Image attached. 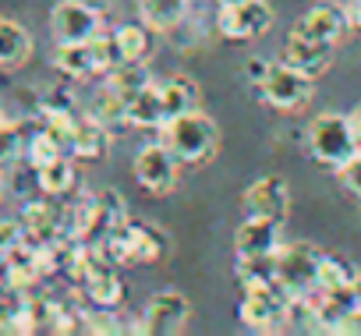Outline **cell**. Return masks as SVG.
I'll use <instances>...</instances> for the list:
<instances>
[{
  "label": "cell",
  "instance_id": "6da1fadb",
  "mask_svg": "<svg viewBox=\"0 0 361 336\" xmlns=\"http://www.w3.org/2000/svg\"><path fill=\"white\" fill-rule=\"evenodd\" d=\"M163 142L166 149L177 156L180 166H202L216 156L220 145V127L209 113H202L199 106L188 113H177L163 124Z\"/></svg>",
  "mask_w": 361,
  "mask_h": 336
},
{
  "label": "cell",
  "instance_id": "7a4b0ae2",
  "mask_svg": "<svg viewBox=\"0 0 361 336\" xmlns=\"http://www.w3.org/2000/svg\"><path fill=\"white\" fill-rule=\"evenodd\" d=\"M238 315L252 332H280L294 318V301L276 280L273 283H252L241 294Z\"/></svg>",
  "mask_w": 361,
  "mask_h": 336
},
{
  "label": "cell",
  "instance_id": "3957f363",
  "mask_svg": "<svg viewBox=\"0 0 361 336\" xmlns=\"http://www.w3.org/2000/svg\"><path fill=\"white\" fill-rule=\"evenodd\" d=\"M357 149H361V142H357L354 124H350L347 113H319V117H312V124H308V152H312L315 163L340 170Z\"/></svg>",
  "mask_w": 361,
  "mask_h": 336
},
{
  "label": "cell",
  "instance_id": "277c9868",
  "mask_svg": "<svg viewBox=\"0 0 361 336\" xmlns=\"http://www.w3.org/2000/svg\"><path fill=\"white\" fill-rule=\"evenodd\" d=\"M319 266L322 251L308 241L280 244L276 251V283L290 294V301H308L319 290Z\"/></svg>",
  "mask_w": 361,
  "mask_h": 336
},
{
  "label": "cell",
  "instance_id": "5b68a950",
  "mask_svg": "<svg viewBox=\"0 0 361 336\" xmlns=\"http://www.w3.org/2000/svg\"><path fill=\"white\" fill-rule=\"evenodd\" d=\"M192 318V304L180 290H159L149 297L142 318L135 322V332H145V336H173L188 325Z\"/></svg>",
  "mask_w": 361,
  "mask_h": 336
},
{
  "label": "cell",
  "instance_id": "8992f818",
  "mask_svg": "<svg viewBox=\"0 0 361 336\" xmlns=\"http://www.w3.org/2000/svg\"><path fill=\"white\" fill-rule=\"evenodd\" d=\"M216 29L224 32V39H259L273 29V8L266 0H238V4H224Z\"/></svg>",
  "mask_w": 361,
  "mask_h": 336
},
{
  "label": "cell",
  "instance_id": "52a82bcc",
  "mask_svg": "<svg viewBox=\"0 0 361 336\" xmlns=\"http://www.w3.org/2000/svg\"><path fill=\"white\" fill-rule=\"evenodd\" d=\"M259 92H262V99H266L269 106H276V110H298V106H305V103L312 99L315 85H312L308 75H301V71H294L290 64L276 61V64L269 68V75L262 78Z\"/></svg>",
  "mask_w": 361,
  "mask_h": 336
},
{
  "label": "cell",
  "instance_id": "ba28073f",
  "mask_svg": "<svg viewBox=\"0 0 361 336\" xmlns=\"http://www.w3.org/2000/svg\"><path fill=\"white\" fill-rule=\"evenodd\" d=\"M177 156L166 149V142H152L145 149H138L135 156V178L145 192L152 195H166L177 185Z\"/></svg>",
  "mask_w": 361,
  "mask_h": 336
},
{
  "label": "cell",
  "instance_id": "9c48e42d",
  "mask_svg": "<svg viewBox=\"0 0 361 336\" xmlns=\"http://www.w3.org/2000/svg\"><path fill=\"white\" fill-rule=\"evenodd\" d=\"M336 57V43L333 39H319V36H308V32H294L287 36L283 43V64H290L294 71L308 75V78H319L329 71Z\"/></svg>",
  "mask_w": 361,
  "mask_h": 336
},
{
  "label": "cell",
  "instance_id": "30bf717a",
  "mask_svg": "<svg viewBox=\"0 0 361 336\" xmlns=\"http://www.w3.org/2000/svg\"><path fill=\"white\" fill-rule=\"evenodd\" d=\"M287 206H290V192H287V181L276 178V174H266V178L252 181V188L241 195L245 216H262V220L283 223L287 220Z\"/></svg>",
  "mask_w": 361,
  "mask_h": 336
},
{
  "label": "cell",
  "instance_id": "8fae6325",
  "mask_svg": "<svg viewBox=\"0 0 361 336\" xmlns=\"http://www.w3.org/2000/svg\"><path fill=\"white\" fill-rule=\"evenodd\" d=\"M50 32L57 43H89L99 32V11L78 4V0H61L50 11Z\"/></svg>",
  "mask_w": 361,
  "mask_h": 336
},
{
  "label": "cell",
  "instance_id": "7c38bea8",
  "mask_svg": "<svg viewBox=\"0 0 361 336\" xmlns=\"http://www.w3.org/2000/svg\"><path fill=\"white\" fill-rule=\"evenodd\" d=\"M354 18H350V8L336 4V0H319V4H312L298 22H294V32H308V36H319V39H347Z\"/></svg>",
  "mask_w": 361,
  "mask_h": 336
},
{
  "label": "cell",
  "instance_id": "4fadbf2b",
  "mask_svg": "<svg viewBox=\"0 0 361 336\" xmlns=\"http://www.w3.org/2000/svg\"><path fill=\"white\" fill-rule=\"evenodd\" d=\"M280 227L276 220H262V216H245V223L234 234V251L238 259H273L280 251Z\"/></svg>",
  "mask_w": 361,
  "mask_h": 336
},
{
  "label": "cell",
  "instance_id": "5bb4252c",
  "mask_svg": "<svg viewBox=\"0 0 361 336\" xmlns=\"http://www.w3.org/2000/svg\"><path fill=\"white\" fill-rule=\"evenodd\" d=\"M22 227L29 244H50L57 237H68V213L50 202H29L22 213Z\"/></svg>",
  "mask_w": 361,
  "mask_h": 336
},
{
  "label": "cell",
  "instance_id": "9a60e30c",
  "mask_svg": "<svg viewBox=\"0 0 361 336\" xmlns=\"http://www.w3.org/2000/svg\"><path fill=\"white\" fill-rule=\"evenodd\" d=\"M121 237H124V262L128 266H152L166 251L163 234L152 230V227H145V223H124L121 227Z\"/></svg>",
  "mask_w": 361,
  "mask_h": 336
},
{
  "label": "cell",
  "instance_id": "2e32d148",
  "mask_svg": "<svg viewBox=\"0 0 361 336\" xmlns=\"http://www.w3.org/2000/svg\"><path fill=\"white\" fill-rule=\"evenodd\" d=\"M110 149V127L99 124L96 117H78L75 120V138H71V156L78 159H103Z\"/></svg>",
  "mask_w": 361,
  "mask_h": 336
},
{
  "label": "cell",
  "instance_id": "e0dca14e",
  "mask_svg": "<svg viewBox=\"0 0 361 336\" xmlns=\"http://www.w3.org/2000/svg\"><path fill=\"white\" fill-rule=\"evenodd\" d=\"M128 124L131 127H163L166 124V110H163V96H159L156 82L128 99Z\"/></svg>",
  "mask_w": 361,
  "mask_h": 336
},
{
  "label": "cell",
  "instance_id": "ac0fdd59",
  "mask_svg": "<svg viewBox=\"0 0 361 336\" xmlns=\"http://www.w3.org/2000/svg\"><path fill=\"white\" fill-rule=\"evenodd\" d=\"M135 4H138L142 22L152 32H170L188 15V0H135Z\"/></svg>",
  "mask_w": 361,
  "mask_h": 336
},
{
  "label": "cell",
  "instance_id": "d6986e66",
  "mask_svg": "<svg viewBox=\"0 0 361 336\" xmlns=\"http://www.w3.org/2000/svg\"><path fill=\"white\" fill-rule=\"evenodd\" d=\"M54 64L68 78H92V75H99L96 57H92V43H57Z\"/></svg>",
  "mask_w": 361,
  "mask_h": 336
},
{
  "label": "cell",
  "instance_id": "ffe728a7",
  "mask_svg": "<svg viewBox=\"0 0 361 336\" xmlns=\"http://www.w3.org/2000/svg\"><path fill=\"white\" fill-rule=\"evenodd\" d=\"M32 54V36L25 32V25L0 18V68H22Z\"/></svg>",
  "mask_w": 361,
  "mask_h": 336
},
{
  "label": "cell",
  "instance_id": "44dd1931",
  "mask_svg": "<svg viewBox=\"0 0 361 336\" xmlns=\"http://www.w3.org/2000/svg\"><path fill=\"white\" fill-rule=\"evenodd\" d=\"M159 96H163L166 120L199 106V85H195L192 78H185V75H170L166 82H159Z\"/></svg>",
  "mask_w": 361,
  "mask_h": 336
},
{
  "label": "cell",
  "instance_id": "7402d4cb",
  "mask_svg": "<svg viewBox=\"0 0 361 336\" xmlns=\"http://www.w3.org/2000/svg\"><path fill=\"white\" fill-rule=\"evenodd\" d=\"M106 85L114 92H121L124 99H131L135 92H142L145 85H152V71L145 61H121L117 68L106 71Z\"/></svg>",
  "mask_w": 361,
  "mask_h": 336
},
{
  "label": "cell",
  "instance_id": "603a6c76",
  "mask_svg": "<svg viewBox=\"0 0 361 336\" xmlns=\"http://www.w3.org/2000/svg\"><path fill=\"white\" fill-rule=\"evenodd\" d=\"M82 287H85V297L99 308H117L124 301V283L117 280L114 266H99Z\"/></svg>",
  "mask_w": 361,
  "mask_h": 336
},
{
  "label": "cell",
  "instance_id": "cb8c5ba5",
  "mask_svg": "<svg viewBox=\"0 0 361 336\" xmlns=\"http://www.w3.org/2000/svg\"><path fill=\"white\" fill-rule=\"evenodd\" d=\"M36 178H39V192L47 195H68L75 188V166L68 156H57L43 166H36Z\"/></svg>",
  "mask_w": 361,
  "mask_h": 336
},
{
  "label": "cell",
  "instance_id": "d4e9b609",
  "mask_svg": "<svg viewBox=\"0 0 361 336\" xmlns=\"http://www.w3.org/2000/svg\"><path fill=\"white\" fill-rule=\"evenodd\" d=\"M89 117H96L106 127H121V124H128V99L121 92H114L110 85H103L89 103Z\"/></svg>",
  "mask_w": 361,
  "mask_h": 336
},
{
  "label": "cell",
  "instance_id": "484cf974",
  "mask_svg": "<svg viewBox=\"0 0 361 336\" xmlns=\"http://www.w3.org/2000/svg\"><path fill=\"white\" fill-rule=\"evenodd\" d=\"M152 29L142 22V25H121L117 32H114V39H117V46H121V61H149V54H152V36H149Z\"/></svg>",
  "mask_w": 361,
  "mask_h": 336
},
{
  "label": "cell",
  "instance_id": "4316f807",
  "mask_svg": "<svg viewBox=\"0 0 361 336\" xmlns=\"http://www.w3.org/2000/svg\"><path fill=\"white\" fill-rule=\"evenodd\" d=\"M29 135L25 131V120H4L0 124V166H11L25 156V145H29Z\"/></svg>",
  "mask_w": 361,
  "mask_h": 336
},
{
  "label": "cell",
  "instance_id": "83f0119b",
  "mask_svg": "<svg viewBox=\"0 0 361 336\" xmlns=\"http://www.w3.org/2000/svg\"><path fill=\"white\" fill-rule=\"evenodd\" d=\"M357 280V269L340 259V255H322V266H319V290H336V287H354Z\"/></svg>",
  "mask_w": 361,
  "mask_h": 336
},
{
  "label": "cell",
  "instance_id": "f1b7e54d",
  "mask_svg": "<svg viewBox=\"0 0 361 336\" xmlns=\"http://www.w3.org/2000/svg\"><path fill=\"white\" fill-rule=\"evenodd\" d=\"M238 280H241V287L273 283L276 280V255L273 259H238Z\"/></svg>",
  "mask_w": 361,
  "mask_h": 336
},
{
  "label": "cell",
  "instance_id": "f546056e",
  "mask_svg": "<svg viewBox=\"0 0 361 336\" xmlns=\"http://www.w3.org/2000/svg\"><path fill=\"white\" fill-rule=\"evenodd\" d=\"M82 329H85V332H96V336H117V332H121V322H117L114 308H99V304H96L92 311H85Z\"/></svg>",
  "mask_w": 361,
  "mask_h": 336
},
{
  "label": "cell",
  "instance_id": "4dcf8cb0",
  "mask_svg": "<svg viewBox=\"0 0 361 336\" xmlns=\"http://www.w3.org/2000/svg\"><path fill=\"white\" fill-rule=\"evenodd\" d=\"M336 174H340L343 188H347L350 195H357V199H361V149H357V152H354V156H350V159L340 166Z\"/></svg>",
  "mask_w": 361,
  "mask_h": 336
},
{
  "label": "cell",
  "instance_id": "1f68e13d",
  "mask_svg": "<svg viewBox=\"0 0 361 336\" xmlns=\"http://www.w3.org/2000/svg\"><path fill=\"white\" fill-rule=\"evenodd\" d=\"M25 241V227L15 220H0V251H11L15 244Z\"/></svg>",
  "mask_w": 361,
  "mask_h": 336
},
{
  "label": "cell",
  "instance_id": "d6a6232c",
  "mask_svg": "<svg viewBox=\"0 0 361 336\" xmlns=\"http://www.w3.org/2000/svg\"><path fill=\"white\" fill-rule=\"evenodd\" d=\"M336 332H340V336H361V304L343 315V322L336 325Z\"/></svg>",
  "mask_w": 361,
  "mask_h": 336
},
{
  "label": "cell",
  "instance_id": "836d02e7",
  "mask_svg": "<svg viewBox=\"0 0 361 336\" xmlns=\"http://www.w3.org/2000/svg\"><path fill=\"white\" fill-rule=\"evenodd\" d=\"M269 68H273V64H269L266 57H252V61L245 64V75H248V78H252L255 85H262V78L269 75Z\"/></svg>",
  "mask_w": 361,
  "mask_h": 336
},
{
  "label": "cell",
  "instance_id": "e575fe53",
  "mask_svg": "<svg viewBox=\"0 0 361 336\" xmlns=\"http://www.w3.org/2000/svg\"><path fill=\"white\" fill-rule=\"evenodd\" d=\"M78 4H85V8H92V11H110V4H114V0H78Z\"/></svg>",
  "mask_w": 361,
  "mask_h": 336
},
{
  "label": "cell",
  "instance_id": "d590c367",
  "mask_svg": "<svg viewBox=\"0 0 361 336\" xmlns=\"http://www.w3.org/2000/svg\"><path fill=\"white\" fill-rule=\"evenodd\" d=\"M347 117H350V124H354V135H357V142H361V103H357V106H354Z\"/></svg>",
  "mask_w": 361,
  "mask_h": 336
},
{
  "label": "cell",
  "instance_id": "8d00e7d4",
  "mask_svg": "<svg viewBox=\"0 0 361 336\" xmlns=\"http://www.w3.org/2000/svg\"><path fill=\"white\" fill-rule=\"evenodd\" d=\"M350 18H354V25L361 29V0H350Z\"/></svg>",
  "mask_w": 361,
  "mask_h": 336
},
{
  "label": "cell",
  "instance_id": "74e56055",
  "mask_svg": "<svg viewBox=\"0 0 361 336\" xmlns=\"http://www.w3.org/2000/svg\"><path fill=\"white\" fill-rule=\"evenodd\" d=\"M354 297H357V304H361V273H357V280H354Z\"/></svg>",
  "mask_w": 361,
  "mask_h": 336
},
{
  "label": "cell",
  "instance_id": "f35d334b",
  "mask_svg": "<svg viewBox=\"0 0 361 336\" xmlns=\"http://www.w3.org/2000/svg\"><path fill=\"white\" fill-rule=\"evenodd\" d=\"M216 4H220V8H224V4H238V0H216Z\"/></svg>",
  "mask_w": 361,
  "mask_h": 336
},
{
  "label": "cell",
  "instance_id": "ab89813d",
  "mask_svg": "<svg viewBox=\"0 0 361 336\" xmlns=\"http://www.w3.org/2000/svg\"><path fill=\"white\" fill-rule=\"evenodd\" d=\"M0 124H4V106H0Z\"/></svg>",
  "mask_w": 361,
  "mask_h": 336
},
{
  "label": "cell",
  "instance_id": "60d3db41",
  "mask_svg": "<svg viewBox=\"0 0 361 336\" xmlns=\"http://www.w3.org/2000/svg\"><path fill=\"white\" fill-rule=\"evenodd\" d=\"M0 266H4V251H0Z\"/></svg>",
  "mask_w": 361,
  "mask_h": 336
}]
</instances>
